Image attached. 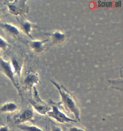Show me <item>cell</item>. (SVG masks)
I'll return each instance as SVG.
<instances>
[{
    "label": "cell",
    "mask_w": 123,
    "mask_h": 131,
    "mask_svg": "<svg viewBox=\"0 0 123 131\" xmlns=\"http://www.w3.org/2000/svg\"><path fill=\"white\" fill-rule=\"evenodd\" d=\"M50 81L56 87L59 92L61 98V104L66 111L74 115L75 119L79 121L80 120V110L78 106V101L73 94L63 84L52 80H50Z\"/></svg>",
    "instance_id": "6da1fadb"
},
{
    "label": "cell",
    "mask_w": 123,
    "mask_h": 131,
    "mask_svg": "<svg viewBox=\"0 0 123 131\" xmlns=\"http://www.w3.org/2000/svg\"><path fill=\"white\" fill-rule=\"evenodd\" d=\"M26 0H5L4 4L6 5L8 12L13 16L22 17L28 13L29 7Z\"/></svg>",
    "instance_id": "7a4b0ae2"
},
{
    "label": "cell",
    "mask_w": 123,
    "mask_h": 131,
    "mask_svg": "<svg viewBox=\"0 0 123 131\" xmlns=\"http://www.w3.org/2000/svg\"><path fill=\"white\" fill-rule=\"evenodd\" d=\"M0 70L2 72V73L4 74L5 76H6L10 81L12 82L14 86L17 89L18 94L22 98V94L21 89L20 86L19 85L18 82H17V80L15 77V73L13 70L12 67L11 65V62L10 61H5L2 57L0 58Z\"/></svg>",
    "instance_id": "3957f363"
},
{
    "label": "cell",
    "mask_w": 123,
    "mask_h": 131,
    "mask_svg": "<svg viewBox=\"0 0 123 131\" xmlns=\"http://www.w3.org/2000/svg\"><path fill=\"white\" fill-rule=\"evenodd\" d=\"M33 98H29V102L31 106L39 114L47 116V113L51 110V108L40 97L36 86H34Z\"/></svg>",
    "instance_id": "277c9868"
},
{
    "label": "cell",
    "mask_w": 123,
    "mask_h": 131,
    "mask_svg": "<svg viewBox=\"0 0 123 131\" xmlns=\"http://www.w3.org/2000/svg\"><path fill=\"white\" fill-rule=\"evenodd\" d=\"M34 119V112L33 107L29 105L14 116L13 122L17 125L23 124L27 122H33Z\"/></svg>",
    "instance_id": "5b68a950"
},
{
    "label": "cell",
    "mask_w": 123,
    "mask_h": 131,
    "mask_svg": "<svg viewBox=\"0 0 123 131\" xmlns=\"http://www.w3.org/2000/svg\"><path fill=\"white\" fill-rule=\"evenodd\" d=\"M47 116L61 123H78V121L67 116L65 113L60 111L58 106L54 104H52V109L47 113Z\"/></svg>",
    "instance_id": "8992f818"
},
{
    "label": "cell",
    "mask_w": 123,
    "mask_h": 131,
    "mask_svg": "<svg viewBox=\"0 0 123 131\" xmlns=\"http://www.w3.org/2000/svg\"><path fill=\"white\" fill-rule=\"evenodd\" d=\"M45 35L50 37L51 42L54 45L61 46L65 43L70 37V32H62L60 30L45 33Z\"/></svg>",
    "instance_id": "52a82bcc"
},
{
    "label": "cell",
    "mask_w": 123,
    "mask_h": 131,
    "mask_svg": "<svg viewBox=\"0 0 123 131\" xmlns=\"http://www.w3.org/2000/svg\"><path fill=\"white\" fill-rule=\"evenodd\" d=\"M17 22L19 25V30L20 31L30 37L32 40H34L31 33L33 29L39 28V27L29 21L23 19L20 17H17Z\"/></svg>",
    "instance_id": "ba28073f"
},
{
    "label": "cell",
    "mask_w": 123,
    "mask_h": 131,
    "mask_svg": "<svg viewBox=\"0 0 123 131\" xmlns=\"http://www.w3.org/2000/svg\"><path fill=\"white\" fill-rule=\"evenodd\" d=\"M40 83V80L38 74L29 71L26 74L23 81V86L26 89L31 91L35 84H39Z\"/></svg>",
    "instance_id": "9c48e42d"
},
{
    "label": "cell",
    "mask_w": 123,
    "mask_h": 131,
    "mask_svg": "<svg viewBox=\"0 0 123 131\" xmlns=\"http://www.w3.org/2000/svg\"><path fill=\"white\" fill-rule=\"evenodd\" d=\"M0 28L6 34L14 38H19L21 35L20 30L15 25L5 22L0 23Z\"/></svg>",
    "instance_id": "30bf717a"
},
{
    "label": "cell",
    "mask_w": 123,
    "mask_h": 131,
    "mask_svg": "<svg viewBox=\"0 0 123 131\" xmlns=\"http://www.w3.org/2000/svg\"><path fill=\"white\" fill-rule=\"evenodd\" d=\"M49 41V39L44 40H33L28 41V45L34 53L37 54L41 53L45 50V44Z\"/></svg>",
    "instance_id": "8fae6325"
},
{
    "label": "cell",
    "mask_w": 123,
    "mask_h": 131,
    "mask_svg": "<svg viewBox=\"0 0 123 131\" xmlns=\"http://www.w3.org/2000/svg\"><path fill=\"white\" fill-rule=\"evenodd\" d=\"M10 62L15 73L18 76L19 78H20L23 69L22 62L17 57H13L12 58Z\"/></svg>",
    "instance_id": "7c38bea8"
},
{
    "label": "cell",
    "mask_w": 123,
    "mask_h": 131,
    "mask_svg": "<svg viewBox=\"0 0 123 131\" xmlns=\"http://www.w3.org/2000/svg\"><path fill=\"white\" fill-rule=\"evenodd\" d=\"M18 106L16 103L8 102L0 106V113H12L17 111Z\"/></svg>",
    "instance_id": "4fadbf2b"
},
{
    "label": "cell",
    "mask_w": 123,
    "mask_h": 131,
    "mask_svg": "<svg viewBox=\"0 0 123 131\" xmlns=\"http://www.w3.org/2000/svg\"><path fill=\"white\" fill-rule=\"evenodd\" d=\"M17 127L23 131H45L36 126L28 125L24 123L17 125Z\"/></svg>",
    "instance_id": "5bb4252c"
},
{
    "label": "cell",
    "mask_w": 123,
    "mask_h": 131,
    "mask_svg": "<svg viewBox=\"0 0 123 131\" xmlns=\"http://www.w3.org/2000/svg\"><path fill=\"white\" fill-rule=\"evenodd\" d=\"M9 47V43L4 38L0 36V50L5 51Z\"/></svg>",
    "instance_id": "9a60e30c"
},
{
    "label": "cell",
    "mask_w": 123,
    "mask_h": 131,
    "mask_svg": "<svg viewBox=\"0 0 123 131\" xmlns=\"http://www.w3.org/2000/svg\"><path fill=\"white\" fill-rule=\"evenodd\" d=\"M51 131H64L61 129V127L58 126L54 123L51 124Z\"/></svg>",
    "instance_id": "2e32d148"
},
{
    "label": "cell",
    "mask_w": 123,
    "mask_h": 131,
    "mask_svg": "<svg viewBox=\"0 0 123 131\" xmlns=\"http://www.w3.org/2000/svg\"><path fill=\"white\" fill-rule=\"evenodd\" d=\"M7 15L6 13V9L5 8H0V20L4 18Z\"/></svg>",
    "instance_id": "e0dca14e"
},
{
    "label": "cell",
    "mask_w": 123,
    "mask_h": 131,
    "mask_svg": "<svg viewBox=\"0 0 123 131\" xmlns=\"http://www.w3.org/2000/svg\"><path fill=\"white\" fill-rule=\"evenodd\" d=\"M68 131H86L84 130V129H81V128H79L78 127H71L69 129Z\"/></svg>",
    "instance_id": "ac0fdd59"
},
{
    "label": "cell",
    "mask_w": 123,
    "mask_h": 131,
    "mask_svg": "<svg viewBox=\"0 0 123 131\" xmlns=\"http://www.w3.org/2000/svg\"><path fill=\"white\" fill-rule=\"evenodd\" d=\"M0 131H11L8 126H2L0 127Z\"/></svg>",
    "instance_id": "d6986e66"
},
{
    "label": "cell",
    "mask_w": 123,
    "mask_h": 131,
    "mask_svg": "<svg viewBox=\"0 0 123 131\" xmlns=\"http://www.w3.org/2000/svg\"><path fill=\"white\" fill-rule=\"evenodd\" d=\"M4 125H5V124H4V123L3 119L0 118V127L2 126H4Z\"/></svg>",
    "instance_id": "ffe728a7"
},
{
    "label": "cell",
    "mask_w": 123,
    "mask_h": 131,
    "mask_svg": "<svg viewBox=\"0 0 123 131\" xmlns=\"http://www.w3.org/2000/svg\"><path fill=\"white\" fill-rule=\"evenodd\" d=\"M1 53H0V58H1Z\"/></svg>",
    "instance_id": "44dd1931"
}]
</instances>
